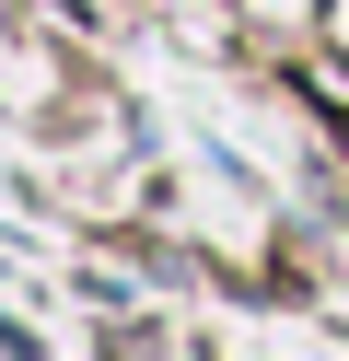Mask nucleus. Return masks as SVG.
I'll use <instances>...</instances> for the list:
<instances>
[]
</instances>
